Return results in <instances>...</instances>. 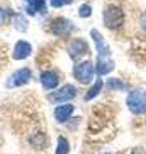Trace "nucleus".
Segmentation results:
<instances>
[{
  "label": "nucleus",
  "instance_id": "dca6fc26",
  "mask_svg": "<svg viewBox=\"0 0 146 154\" xmlns=\"http://www.w3.org/2000/svg\"><path fill=\"white\" fill-rule=\"evenodd\" d=\"M14 27H16L18 31H24L27 28V19L24 18L22 14H17V16L14 17Z\"/></svg>",
  "mask_w": 146,
  "mask_h": 154
},
{
  "label": "nucleus",
  "instance_id": "ddd939ff",
  "mask_svg": "<svg viewBox=\"0 0 146 154\" xmlns=\"http://www.w3.org/2000/svg\"><path fill=\"white\" fill-rule=\"evenodd\" d=\"M41 84L45 89H55L58 84H59V79L58 76L51 71H46L41 73Z\"/></svg>",
  "mask_w": 146,
  "mask_h": 154
},
{
  "label": "nucleus",
  "instance_id": "1a4fd4ad",
  "mask_svg": "<svg viewBox=\"0 0 146 154\" xmlns=\"http://www.w3.org/2000/svg\"><path fill=\"white\" fill-rule=\"evenodd\" d=\"M31 79V71L28 68H22L18 69L13 73V76L9 80V85L12 86H22L24 84H27Z\"/></svg>",
  "mask_w": 146,
  "mask_h": 154
},
{
  "label": "nucleus",
  "instance_id": "412c9836",
  "mask_svg": "<svg viewBox=\"0 0 146 154\" xmlns=\"http://www.w3.org/2000/svg\"><path fill=\"white\" fill-rule=\"evenodd\" d=\"M4 19H5V13H4V11L0 8V26L4 23Z\"/></svg>",
  "mask_w": 146,
  "mask_h": 154
},
{
  "label": "nucleus",
  "instance_id": "aec40b11",
  "mask_svg": "<svg viewBox=\"0 0 146 154\" xmlns=\"http://www.w3.org/2000/svg\"><path fill=\"white\" fill-rule=\"evenodd\" d=\"M141 26H142V28L146 31V12L142 14V17H141Z\"/></svg>",
  "mask_w": 146,
  "mask_h": 154
},
{
  "label": "nucleus",
  "instance_id": "f03ea898",
  "mask_svg": "<svg viewBox=\"0 0 146 154\" xmlns=\"http://www.w3.org/2000/svg\"><path fill=\"white\" fill-rule=\"evenodd\" d=\"M123 21H124V16L120 8L109 5L104 11V25L108 28H110V30L119 28L123 25Z\"/></svg>",
  "mask_w": 146,
  "mask_h": 154
},
{
  "label": "nucleus",
  "instance_id": "6e6552de",
  "mask_svg": "<svg viewBox=\"0 0 146 154\" xmlns=\"http://www.w3.org/2000/svg\"><path fill=\"white\" fill-rule=\"evenodd\" d=\"M91 37L95 41L96 45V50H97V55H110V49L108 42L104 40L103 35L97 31V30H92L91 31Z\"/></svg>",
  "mask_w": 146,
  "mask_h": 154
},
{
  "label": "nucleus",
  "instance_id": "a211bd4d",
  "mask_svg": "<svg viewBox=\"0 0 146 154\" xmlns=\"http://www.w3.org/2000/svg\"><path fill=\"white\" fill-rule=\"evenodd\" d=\"M108 85L110 86L111 89H118V90L123 89V84H122L118 79H109L108 80Z\"/></svg>",
  "mask_w": 146,
  "mask_h": 154
},
{
  "label": "nucleus",
  "instance_id": "39448f33",
  "mask_svg": "<svg viewBox=\"0 0 146 154\" xmlns=\"http://www.w3.org/2000/svg\"><path fill=\"white\" fill-rule=\"evenodd\" d=\"M73 30V23L67 18L59 17L53 21L51 23V31L56 36H64L68 35Z\"/></svg>",
  "mask_w": 146,
  "mask_h": 154
},
{
  "label": "nucleus",
  "instance_id": "f8f14e48",
  "mask_svg": "<svg viewBox=\"0 0 146 154\" xmlns=\"http://www.w3.org/2000/svg\"><path fill=\"white\" fill-rule=\"evenodd\" d=\"M73 110H75V107L71 104H63V105H59L56 107L55 110H54V116L56 118L58 122H65L68 118L72 116Z\"/></svg>",
  "mask_w": 146,
  "mask_h": 154
},
{
  "label": "nucleus",
  "instance_id": "6ab92c4d",
  "mask_svg": "<svg viewBox=\"0 0 146 154\" xmlns=\"http://www.w3.org/2000/svg\"><path fill=\"white\" fill-rule=\"evenodd\" d=\"M73 0H50V4L51 7L54 8H60V7H64V5H68L71 4Z\"/></svg>",
  "mask_w": 146,
  "mask_h": 154
},
{
  "label": "nucleus",
  "instance_id": "423d86ee",
  "mask_svg": "<svg viewBox=\"0 0 146 154\" xmlns=\"http://www.w3.org/2000/svg\"><path fill=\"white\" fill-rule=\"evenodd\" d=\"M87 50H89V45L85 40L82 38H75L71 41V44L68 45V53L72 57V59H77L82 55H85Z\"/></svg>",
  "mask_w": 146,
  "mask_h": 154
},
{
  "label": "nucleus",
  "instance_id": "2eb2a0df",
  "mask_svg": "<svg viewBox=\"0 0 146 154\" xmlns=\"http://www.w3.org/2000/svg\"><path fill=\"white\" fill-rule=\"evenodd\" d=\"M68 153H69V143H68V140L64 136H59L58 137L55 154H68Z\"/></svg>",
  "mask_w": 146,
  "mask_h": 154
},
{
  "label": "nucleus",
  "instance_id": "9b49d317",
  "mask_svg": "<svg viewBox=\"0 0 146 154\" xmlns=\"http://www.w3.org/2000/svg\"><path fill=\"white\" fill-rule=\"evenodd\" d=\"M26 2V12L30 16L42 13L46 9V0H24Z\"/></svg>",
  "mask_w": 146,
  "mask_h": 154
},
{
  "label": "nucleus",
  "instance_id": "f3484780",
  "mask_svg": "<svg viewBox=\"0 0 146 154\" xmlns=\"http://www.w3.org/2000/svg\"><path fill=\"white\" fill-rule=\"evenodd\" d=\"M91 13H92V9H91V7L89 5V4H82V5L80 7V9H78V14L82 18L90 17Z\"/></svg>",
  "mask_w": 146,
  "mask_h": 154
},
{
  "label": "nucleus",
  "instance_id": "f257e3e1",
  "mask_svg": "<svg viewBox=\"0 0 146 154\" xmlns=\"http://www.w3.org/2000/svg\"><path fill=\"white\" fill-rule=\"evenodd\" d=\"M127 107L135 114H142L146 112V90L135 89L127 96Z\"/></svg>",
  "mask_w": 146,
  "mask_h": 154
},
{
  "label": "nucleus",
  "instance_id": "4be33fe9",
  "mask_svg": "<svg viewBox=\"0 0 146 154\" xmlns=\"http://www.w3.org/2000/svg\"><path fill=\"white\" fill-rule=\"evenodd\" d=\"M104 154H110V153H104Z\"/></svg>",
  "mask_w": 146,
  "mask_h": 154
},
{
  "label": "nucleus",
  "instance_id": "7ed1b4c3",
  "mask_svg": "<svg viewBox=\"0 0 146 154\" xmlns=\"http://www.w3.org/2000/svg\"><path fill=\"white\" fill-rule=\"evenodd\" d=\"M94 66L90 60H85L82 63L77 64L73 69V75H75L76 80L80 81L81 84H90L92 79H94Z\"/></svg>",
  "mask_w": 146,
  "mask_h": 154
},
{
  "label": "nucleus",
  "instance_id": "0eeeda50",
  "mask_svg": "<svg viewBox=\"0 0 146 154\" xmlns=\"http://www.w3.org/2000/svg\"><path fill=\"white\" fill-rule=\"evenodd\" d=\"M114 60L111 59L110 55H97L96 60V72L99 73V76H105L110 73L114 69Z\"/></svg>",
  "mask_w": 146,
  "mask_h": 154
},
{
  "label": "nucleus",
  "instance_id": "20e7f679",
  "mask_svg": "<svg viewBox=\"0 0 146 154\" xmlns=\"http://www.w3.org/2000/svg\"><path fill=\"white\" fill-rule=\"evenodd\" d=\"M76 94H77L76 88L73 85L68 84L49 95V100L53 103H63V102H67V100L73 99L76 96Z\"/></svg>",
  "mask_w": 146,
  "mask_h": 154
},
{
  "label": "nucleus",
  "instance_id": "4468645a",
  "mask_svg": "<svg viewBox=\"0 0 146 154\" xmlns=\"http://www.w3.org/2000/svg\"><path fill=\"white\" fill-rule=\"evenodd\" d=\"M101 88H103V80H101V77H99V79L95 81L94 86L90 88V90L86 93V95H85L86 102H89V100H92L94 98H96V96L99 95V93L101 91Z\"/></svg>",
  "mask_w": 146,
  "mask_h": 154
},
{
  "label": "nucleus",
  "instance_id": "9d476101",
  "mask_svg": "<svg viewBox=\"0 0 146 154\" xmlns=\"http://www.w3.org/2000/svg\"><path fill=\"white\" fill-rule=\"evenodd\" d=\"M31 51H32V48L30 45V42H27V41H18L16 46H14V51H13V57H14V59H17V60H21V59H24V58H27L28 55L31 54Z\"/></svg>",
  "mask_w": 146,
  "mask_h": 154
}]
</instances>
